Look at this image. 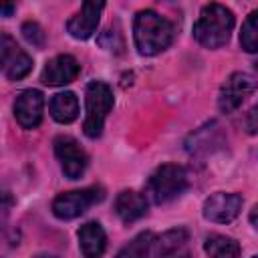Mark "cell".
Segmentation results:
<instances>
[{
  "instance_id": "obj_1",
  "label": "cell",
  "mask_w": 258,
  "mask_h": 258,
  "mask_svg": "<svg viewBox=\"0 0 258 258\" xmlns=\"http://www.w3.org/2000/svg\"><path fill=\"white\" fill-rule=\"evenodd\" d=\"M133 36L137 50L145 56H153L171 44L173 24L155 10H141L133 22Z\"/></svg>"
},
{
  "instance_id": "obj_2",
  "label": "cell",
  "mask_w": 258,
  "mask_h": 258,
  "mask_svg": "<svg viewBox=\"0 0 258 258\" xmlns=\"http://www.w3.org/2000/svg\"><path fill=\"white\" fill-rule=\"evenodd\" d=\"M234 28V14L222 4H208L202 8L194 24V38L206 48H220L228 42Z\"/></svg>"
},
{
  "instance_id": "obj_3",
  "label": "cell",
  "mask_w": 258,
  "mask_h": 258,
  "mask_svg": "<svg viewBox=\"0 0 258 258\" xmlns=\"http://www.w3.org/2000/svg\"><path fill=\"white\" fill-rule=\"evenodd\" d=\"M85 105H87V117L83 123L85 135L95 139L101 135L105 119L109 111L113 109V91L103 81H93L85 89Z\"/></svg>"
},
{
  "instance_id": "obj_4",
  "label": "cell",
  "mask_w": 258,
  "mask_h": 258,
  "mask_svg": "<svg viewBox=\"0 0 258 258\" xmlns=\"http://www.w3.org/2000/svg\"><path fill=\"white\" fill-rule=\"evenodd\" d=\"M187 187V171L177 163H165L157 167L149 181H147V194L155 204H167L181 196Z\"/></svg>"
},
{
  "instance_id": "obj_5",
  "label": "cell",
  "mask_w": 258,
  "mask_h": 258,
  "mask_svg": "<svg viewBox=\"0 0 258 258\" xmlns=\"http://www.w3.org/2000/svg\"><path fill=\"white\" fill-rule=\"evenodd\" d=\"M105 198L103 187H85V189H75V191H64L54 198L52 202V214L58 220H73L85 214L93 204L101 202Z\"/></svg>"
},
{
  "instance_id": "obj_6",
  "label": "cell",
  "mask_w": 258,
  "mask_h": 258,
  "mask_svg": "<svg viewBox=\"0 0 258 258\" xmlns=\"http://www.w3.org/2000/svg\"><path fill=\"white\" fill-rule=\"evenodd\" d=\"M258 83L252 75L248 73H234L228 77V81L222 85L220 89V97H218V105L222 113H232L236 111L246 97H250L256 91Z\"/></svg>"
},
{
  "instance_id": "obj_7",
  "label": "cell",
  "mask_w": 258,
  "mask_h": 258,
  "mask_svg": "<svg viewBox=\"0 0 258 258\" xmlns=\"http://www.w3.org/2000/svg\"><path fill=\"white\" fill-rule=\"evenodd\" d=\"M54 153L69 179H79L85 173L89 157L77 139H73L71 135H58L54 139Z\"/></svg>"
},
{
  "instance_id": "obj_8",
  "label": "cell",
  "mask_w": 258,
  "mask_h": 258,
  "mask_svg": "<svg viewBox=\"0 0 258 258\" xmlns=\"http://www.w3.org/2000/svg\"><path fill=\"white\" fill-rule=\"evenodd\" d=\"M0 56H2V73L10 81H20L32 71V58L8 34L0 36Z\"/></svg>"
},
{
  "instance_id": "obj_9",
  "label": "cell",
  "mask_w": 258,
  "mask_h": 258,
  "mask_svg": "<svg viewBox=\"0 0 258 258\" xmlns=\"http://www.w3.org/2000/svg\"><path fill=\"white\" fill-rule=\"evenodd\" d=\"M189 256V234L183 228L167 230L153 238L145 258H187Z\"/></svg>"
},
{
  "instance_id": "obj_10",
  "label": "cell",
  "mask_w": 258,
  "mask_h": 258,
  "mask_svg": "<svg viewBox=\"0 0 258 258\" xmlns=\"http://www.w3.org/2000/svg\"><path fill=\"white\" fill-rule=\"evenodd\" d=\"M242 210V198L238 194H226L218 191L210 196L204 204V218L210 222L218 224H228L232 222Z\"/></svg>"
},
{
  "instance_id": "obj_11",
  "label": "cell",
  "mask_w": 258,
  "mask_h": 258,
  "mask_svg": "<svg viewBox=\"0 0 258 258\" xmlns=\"http://www.w3.org/2000/svg\"><path fill=\"white\" fill-rule=\"evenodd\" d=\"M42 109H44V97L36 89L22 91L16 97L14 103V117L24 129H34L42 121Z\"/></svg>"
},
{
  "instance_id": "obj_12",
  "label": "cell",
  "mask_w": 258,
  "mask_h": 258,
  "mask_svg": "<svg viewBox=\"0 0 258 258\" xmlns=\"http://www.w3.org/2000/svg\"><path fill=\"white\" fill-rule=\"evenodd\" d=\"M81 73V64L77 62L75 56L71 54H58L54 58H50L44 69H42V83L50 85V87H58V85H69L73 83Z\"/></svg>"
},
{
  "instance_id": "obj_13",
  "label": "cell",
  "mask_w": 258,
  "mask_h": 258,
  "mask_svg": "<svg viewBox=\"0 0 258 258\" xmlns=\"http://www.w3.org/2000/svg\"><path fill=\"white\" fill-rule=\"evenodd\" d=\"M103 8H105L103 2H85L81 6V10L67 22L69 34L77 40H87L89 36H93V32L97 30Z\"/></svg>"
},
{
  "instance_id": "obj_14",
  "label": "cell",
  "mask_w": 258,
  "mask_h": 258,
  "mask_svg": "<svg viewBox=\"0 0 258 258\" xmlns=\"http://www.w3.org/2000/svg\"><path fill=\"white\" fill-rule=\"evenodd\" d=\"M115 212L125 224H131L147 214V198L135 189H125L115 200Z\"/></svg>"
},
{
  "instance_id": "obj_15",
  "label": "cell",
  "mask_w": 258,
  "mask_h": 258,
  "mask_svg": "<svg viewBox=\"0 0 258 258\" xmlns=\"http://www.w3.org/2000/svg\"><path fill=\"white\" fill-rule=\"evenodd\" d=\"M79 246L85 258H99L107 248V236L99 222H87L79 230Z\"/></svg>"
},
{
  "instance_id": "obj_16",
  "label": "cell",
  "mask_w": 258,
  "mask_h": 258,
  "mask_svg": "<svg viewBox=\"0 0 258 258\" xmlns=\"http://www.w3.org/2000/svg\"><path fill=\"white\" fill-rule=\"evenodd\" d=\"M50 115L58 123H73L79 115V101H77L75 93H71V91L56 93L50 99Z\"/></svg>"
},
{
  "instance_id": "obj_17",
  "label": "cell",
  "mask_w": 258,
  "mask_h": 258,
  "mask_svg": "<svg viewBox=\"0 0 258 258\" xmlns=\"http://www.w3.org/2000/svg\"><path fill=\"white\" fill-rule=\"evenodd\" d=\"M204 250L210 258H238L240 256V244L234 238L214 234L206 240Z\"/></svg>"
},
{
  "instance_id": "obj_18",
  "label": "cell",
  "mask_w": 258,
  "mask_h": 258,
  "mask_svg": "<svg viewBox=\"0 0 258 258\" xmlns=\"http://www.w3.org/2000/svg\"><path fill=\"white\" fill-rule=\"evenodd\" d=\"M153 242V234L151 232H141L137 234L127 246H123L115 258H145L149 246Z\"/></svg>"
},
{
  "instance_id": "obj_19",
  "label": "cell",
  "mask_w": 258,
  "mask_h": 258,
  "mask_svg": "<svg viewBox=\"0 0 258 258\" xmlns=\"http://www.w3.org/2000/svg\"><path fill=\"white\" fill-rule=\"evenodd\" d=\"M240 44L246 52H258V10H254L240 32Z\"/></svg>"
},
{
  "instance_id": "obj_20",
  "label": "cell",
  "mask_w": 258,
  "mask_h": 258,
  "mask_svg": "<svg viewBox=\"0 0 258 258\" xmlns=\"http://www.w3.org/2000/svg\"><path fill=\"white\" fill-rule=\"evenodd\" d=\"M22 34L34 46H42V42H44V32L36 22H24L22 24Z\"/></svg>"
},
{
  "instance_id": "obj_21",
  "label": "cell",
  "mask_w": 258,
  "mask_h": 258,
  "mask_svg": "<svg viewBox=\"0 0 258 258\" xmlns=\"http://www.w3.org/2000/svg\"><path fill=\"white\" fill-rule=\"evenodd\" d=\"M244 129L250 133V135H258V105L252 107L244 119Z\"/></svg>"
},
{
  "instance_id": "obj_22",
  "label": "cell",
  "mask_w": 258,
  "mask_h": 258,
  "mask_svg": "<svg viewBox=\"0 0 258 258\" xmlns=\"http://www.w3.org/2000/svg\"><path fill=\"white\" fill-rule=\"evenodd\" d=\"M250 224H252V226L258 230V204H256V206L250 210Z\"/></svg>"
},
{
  "instance_id": "obj_23",
  "label": "cell",
  "mask_w": 258,
  "mask_h": 258,
  "mask_svg": "<svg viewBox=\"0 0 258 258\" xmlns=\"http://www.w3.org/2000/svg\"><path fill=\"white\" fill-rule=\"evenodd\" d=\"M12 10H14V6H4V8H2V12H4V14H10Z\"/></svg>"
},
{
  "instance_id": "obj_24",
  "label": "cell",
  "mask_w": 258,
  "mask_h": 258,
  "mask_svg": "<svg viewBox=\"0 0 258 258\" xmlns=\"http://www.w3.org/2000/svg\"><path fill=\"white\" fill-rule=\"evenodd\" d=\"M36 258H54V256H48V254H40V256H36Z\"/></svg>"
},
{
  "instance_id": "obj_25",
  "label": "cell",
  "mask_w": 258,
  "mask_h": 258,
  "mask_svg": "<svg viewBox=\"0 0 258 258\" xmlns=\"http://www.w3.org/2000/svg\"><path fill=\"white\" fill-rule=\"evenodd\" d=\"M254 258H258V256H254Z\"/></svg>"
}]
</instances>
